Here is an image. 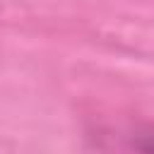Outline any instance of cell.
<instances>
[{
  "instance_id": "1",
  "label": "cell",
  "mask_w": 154,
  "mask_h": 154,
  "mask_svg": "<svg viewBox=\"0 0 154 154\" xmlns=\"http://www.w3.org/2000/svg\"><path fill=\"white\" fill-rule=\"evenodd\" d=\"M135 154H154V135L140 140V142L135 144Z\"/></svg>"
}]
</instances>
